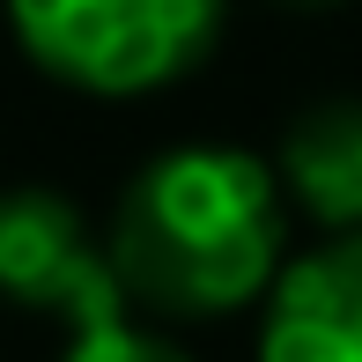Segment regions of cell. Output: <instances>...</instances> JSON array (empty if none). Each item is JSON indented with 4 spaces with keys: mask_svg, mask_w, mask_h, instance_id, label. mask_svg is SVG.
<instances>
[{
    "mask_svg": "<svg viewBox=\"0 0 362 362\" xmlns=\"http://www.w3.org/2000/svg\"><path fill=\"white\" fill-rule=\"evenodd\" d=\"M259 362H362V229L288 252L259 296Z\"/></svg>",
    "mask_w": 362,
    "mask_h": 362,
    "instance_id": "4",
    "label": "cell"
},
{
    "mask_svg": "<svg viewBox=\"0 0 362 362\" xmlns=\"http://www.w3.org/2000/svg\"><path fill=\"white\" fill-rule=\"evenodd\" d=\"M0 303L30 310V318H52L67 333L134 310L119 288V267H111V244L52 185L0 192Z\"/></svg>",
    "mask_w": 362,
    "mask_h": 362,
    "instance_id": "3",
    "label": "cell"
},
{
    "mask_svg": "<svg viewBox=\"0 0 362 362\" xmlns=\"http://www.w3.org/2000/svg\"><path fill=\"white\" fill-rule=\"evenodd\" d=\"M281 8H340V0H281Z\"/></svg>",
    "mask_w": 362,
    "mask_h": 362,
    "instance_id": "7",
    "label": "cell"
},
{
    "mask_svg": "<svg viewBox=\"0 0 362 362\" xmlns=\"http://www.w3.org/2000/svg\"><path fill=\"white\" fill-rule=\"evenodd\" d=\"M288 222L274 156L237 141H177L126 177L104 244L141 318L200 325L259 310L288 267Z\"/></svg>",
    "mask_w": 362,
    "mask_h": 362,
    "instance_id": "1",
    "label": "cell"
},
{
    "mask_svg": "<svg viewBox=\"0 0 362 362\" xmlns=\"http://www.w3.org/2000/svg\"><path fill=\"white\" fill-rule=\"evenodd\" d=\"M8 37L59 89L81 96H156L215 52L229 0H0Z\"/></svg>",
    "mask_w": 362,
    "mask_h": 362,
    "instance_id": "2",
    "label": "cell"
},
{
    "mask_svg": "<svg viewBox=\"0 0 362 362\" xmlns=\"http://www.w3.org/2000/svg\"><path fill=\"white\" fill-rule=\"evenodd\" d=\"M274 177L288 192V215L318 222V237L362 229V96H318L281 126Z\"/></svg>",
    "mask_w": 362,
    "mask_h": 362,
    "instance_id": "5",
    "label": "cell"
},
{
    "mask_svg": "<svg viewBox=\"0 0 362 362\" xmlns=\"http://www.w3.org/2000/svg\"><path fill=\"white\" fill-rule=\"evenodd\" d=\"M59 362H192V355L163 333V318L119 310V318H104V325L67 333V355H59Z\"/></svg>",
    "mask_w": 362,
    "mask_h": 362,
    "instance_id": "6",
    "label": "cell"
}]
</instances>
